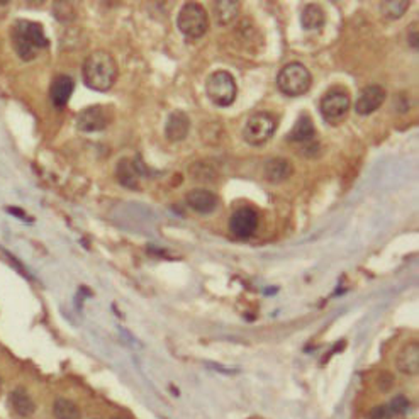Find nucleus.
Masks as SVG:
<instances>
[{"label":"nucleus","mask_w":419,"mask_h":419,"mask_svg":"<svg viewBox=\"0 0 419 419\" xmlns=\"http://www.w3.org/2000/svg\"><path fill=\"white\" fill-rule=\"evenodd\" d=\"M83 82L97 92H107L117 80V63L107 51H94L83 61Z\"/></svg>","instance_id":"f257e3e1"},{"label":"nucleus","mask_w":419,"mask_h":419,"mask_svg":"<svg viewBox=\"0 0 419 419\" xmlns=\"http://www.w3.org/2000/svg\"><path fill=\"white\" fill-rule=\"evenodd\" d=\"M11 36L17 55L24 61L33 60L39 51L48 48V44H50L41 24L24 19H19L12 26Z\"/></svg>","instance_id":"f03ea898"},{"label":"nucleus","mask_w":419,"mask_h":419,"mask_svg":"<svg viewBox=\"0 0 419 419\" xmlns=\"http://www.w3.org/2000/svg\"><path fill=\"white\" fill-rule=\"evenodd\" d=\"M236 80L226 70L211 73L206 80V94L209 100L219 107H228L236 99Z\"/></svg>","instance_id":"7ed1b4c3"},{"label":"nucleus","mask_w":419,"mask_h":419,"mask_svg":"<svg viewBox=\"0 0 419 419\" xmlns=\"http://www.w3.org/2000/svg\"><path fill=\"white\" fill-rule=\"evenodd\" d=\"M176 26L184 36L197 39L202 38L209 29V17L206 9L197 2H187L180 9L176 17Z\"/></svg>","instance_id":"20e7f679"},{"label":"nucleus","mask_w":419,"mask_h":419,"mask_svg":"<svg viewBox=\"0 0 419 419\" xmlns=\"http://www.w3.org/2000/svg\"><path fill=\"white\" fill-rule=\"evenodd\" d=\"M311 73L301 63H289L280 70L279 77H277V85H279L280 92L289 97L304 95L311 88Z\"/></svg>","instance_id":"39448f33"},{"label":"nucleus","mask_w":419,"mask_h":419,"mask_svg":"<svg viewBox=\"0 0 419 419\" xmlns=\"http://www.w3.org/2000/svg\"><path fill=\"white\" fill-rule=\"evenodd\" d=\"M277 126H279V121L272 112H267V110L257 112L246 121L245 129H243V138L251 147H262L275 134Z\"/></svg>","instance_id":"423d86ee"},{"label":"nucleus","mask_w":419,"mask_h":419,"mask_svg":"<svg viewBox=\"0 0 419 419\" xmlns=\"http://www.w3.org/2000/svg\"><path fill=\"white\" fill-rule=\"evenodd\" d=\"M351 99L343 88H333L321 100V114L329 124H339L350 110Z\"/></svg>","instance_id":"0eeeda50"},{"label":"nucleus","mask_w":419,"mask_h":419,"mask_svg":"<svg viewBox=\"0 0 419 419\" xmlns=\"http://www.w3.org/2000/svg\"><path fill=\"white\" fill-rule=\"evenodd\" d=\"M258 228V214L251 207H240L229 218V231L240 240H248Z\"/></svg>","instance_id":"6e6552de"},{"label":"nucleus","mask_w":419,"mask_h":419,"mask_svg":"<svg viewBox=\"0 0 419 419\" xmlns=\"http://www.w3.org/2000/svg\"><path fill=\"white\" fill-rule=\"evenodd\" d=\"M110 121L109 112L102 105H92V107L83 109L77 116V127L83 132H95L102 131L107 127Z\"/></svg>","instance_id":"1a4fd4ad"},{"label":"nucleus","mask_w":419,"mask_h":419,"mask_svg":"<svg viewBox=\"0 0 419 419\" xmlns=\"http://www.w3.org/2000/svg\"><path fill=\"white\" fill-rule=\"evenodd\" d=\"M287 141H290V143L294 144H301V147L307 149L314 148L316 129H314V122H312V119L309 114L306 112L301 114V117L297 119V122L294 124L292 131H290L289 136H287Z\"/></svg>","instance_id":"9d476101"},{"label":"nucleus","mask_w":419,"mask_h":419,"mask_svg":"<svg viewBox=\"0 0 419 419\" xmlns=\"http://www.w3.org/2000/svg\"><path fill=\"white\" fill-rule=\"evenodd\" d=\"M386 100V88L381 85H370L361 90L355 102V110L360 116H368L377 110Z\"/></svg>","instance_id":"9b49d317"},{"label":"nucleus","mask_w":419,"mask_h":419,"mask_svg":"<svg viewBox=\"0 0 419 419\" xmlns=\"http://www.w3.org/2000/svg\"><path fill=\"white\" fill-rule=\"evenodd\" d=\"M187 204L198 214H211L218 209L219 197L206 189H193L187 193Z\"/></svg>","instance_id":"f8f14e48"},{"label":"nucleus","mask_w":419,"mask_h":419,"mask_svg":"<svg viewBox=\"0 0 419 419\" xmlns=\"http://www.w3.org/2000/svg\"><path fill=\"white\" fill-rule=\"evenodd\" d=\"M189 129H191V119H189L184 110H174L169 119H166L165 136L169 138V141H174V143L184 141L187 138Z\"/></svg>","instance_id":"ddd939ff"},{"label":"nucleus","mask_w":419,"mask_h":419,"mask_svg":"<svg viewBox=\"0 0 419 419\" xmlns=\"http://www.w3.org/2000/svg\"><path fill=\"white\" fill-rule=\"evenodd\" d=\"M294 166L292 163L285 158H270L263 165V176L270 184H282L292 175Z\"/></svg>","instance_id":"4468645a"},{"label":"nucleus","mask_w":419,"mask_h":419,"mask_svg":"<svg viewBox=\"0 0 419 419\" xmlns=\"http://www.w3.org/2000/svg\"><path fill=\"white\" fill-rule=\"evenodd\" d=\"M73 88L75 82L72 77H68V75H60V77H56L50 88V99L53 105H55V107H65V105L68 104L70 97L73 94Z\"/></svg>","instance_id":"2eb2a0df"},{"label":"nucleus","mask_w":419,"mask_h":419,"mask_svg":"<svg viewBox=\"0 0 419 419\" xmlns=\"http://www.w3.org/2000/svg\"><path fill=\"white\" fill-rule=\"evenodd\" d=\"M396 365L399 372L405 375H418L419 372V345L418 343H408L403 350L397 353Z\"/></svg>","instance_id":"dca6fc26"},{"label":"nucleus","mask_w":419,"mask_h":419,"mask_svg":"<svg viewBox=\"0 0 419 419\" xmlns=\"http://www.w3.org/2000/svg\"><path fill=\"white\" fill-rule=\"evenodd\" d=\"M9 403H11V408L14 409V413L22 418L33 416L34 409H36L33 397L28 394V391L22 389V387H17V389L9 394Z\"/></svg>","instance_id":"f3484780"},{"label":"nucleus","mask_w":419,"mask_h":419,"mask_svg":"<svg viewBox=\"0 0 419 419\" xmlns=\"http://www.w3.org/2000/svg\"><path fill=\"white\" fill-rule=\"evenodd\" d=\"M240 14V2H233V0H221L214 2V17L219 26H228L236 19Z\"/></svg>","instance_id":"a211bd4d"},{"label":"nucleus","mask_w":419,"mask_h":419,"mask_svg":"<svg viewBox=\"0 0 419 419\" xmlns=\"http://www.w3.org/2000/svg\"><path fill=\"white\" fill-rule=\"evenodd\" d=\"M117 179L124 187L139 189V170L131 160H121L117 165Z\"/></svg>","instance_id":"6ab92c4d"},{"label":"nucleus","mask_w":419,"mask_h":419,"mask_svg":"<svg viewBox=\"0 0 419 419\" xmlns=\"http://www.w3.org/2000/svg\"><path fill=\"white\" fill-rule=\"evenodd\" d=\"M324 19H326L324 11L317 6V4H309V6H306V9L302 11V16H301L302 28L307 31H316L323 28Z\"/></svg>","instance_id":"aec40b11"},{"label":"nucleus","mask_w":419,"mask_h":419,"mask_svg":"<svg viewBox=\"0 0 419 419\" xmlns=\"http://www.w3.org/2000/svg\"><path fill=\"white\" fill-rule=\"evenodd\" d=\"M53 414L56 419H80V409L68 399H56L53 404Z\"/></svg>","instance_id":"412c9836"},{"label":"nucleus","mask_w":419,"mask_h":419,"mask_svg":"<svg viewBox=\"0 0 419 419\" xmlns=\"http://www.w3.org/2000/svg\"><path fill=\"white\" fill-rule=\"evenodd\" d=\"M408 7H409L408 0H403V2H396V0H391V2H382L381 4L382 14L386 16L387 19H391V21L403 17L404 12L408 11Z\"/></svg>","instance_id":"4be33fe9"},{"label":"nucleus","mask_w":419,"mask_h":419,"mask_svg":"<svg viewBox=\"0 0 419 419\" xmlns=\"http://www.w3.org/2000/svg\"><path fill=\"white\" fill-rule=\"evenodd\" d=\"M389 408L391 411L394 413V416H403V414H405L411 409V403H409V399H405L404 396H397L389 403Z\"/></svg>","instance_id":"5701e85b"},{"label":"nucleus","mask_w":419,"mask_h":419,"mask_svg":"<svg viewBox=\"0 0 419 419\" xmlns=\"http://www.w3.org/2000/svg\"><path fill=\"white\" fill-rule=\"evenodd\" d=\"M392 418H394V413L391 411L389 404L377 405V408H373L368 414V419H392Z\"/></svg>","instance_id":"b1692460"},{"label":"nucleus","mask_w":419,"mask_h":419,"mask_svg":"<svg viewBox=\"0 0 419 419\" xmlns=\"http://www.w3.org/2000/svg\"><path fill=\"white\" fill-rule=\"evenodd\" d=\"M377 386L382 392H389L392 389V386H394V377H392L389 372H382L377 377Z\"/></svg>","instance_id":"393cba45"},{"label":"nucleus","mask_w":419,"mask_h":419,"mask_svg":"<svg viewBox=\"0 0 419 419\" xmlns=\"http://www.w3.org/2000/svg\"><path fill=\"white\" fill-rule=\"evenodd\" d=\"M114 419H126V418H114Z\"/></svg>","instance_id":"a878e982"}]
</instances>
